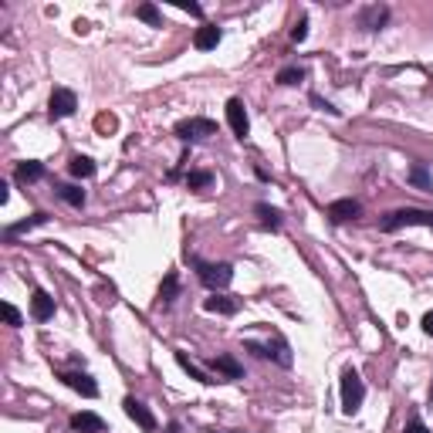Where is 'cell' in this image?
Returning a JSON list of instances; mask_svg holds the SVG:
<instances>
[{
	"label": "cell",
	"mask_w": 433,
	"mask_h": 433,
	"mask_svg": "<svg viewBox=\"0 0 433 433\" xmlns=\"http://www.w3.org/2000/svg\"><path fill=\"white\" fill-rule=\"evenodd\" d=\"M186 261L196 268V278H200L204 288H210V292H224V288H230V281H234V264H227V261L210 264V261H200V257L190 254V251H186Z\"/></svg>",
	"instance_id": "1"
},
{
	"label": "cell",
	"mask_w": 433,
	"mask_h": 433,
	"mask_svg": "<svg viewBox=\"0 0 433 433\" xmlns=\"http://www.w3.org/2000/svg\"><path fill=\"white\" fill-rule=\"evenodd\" d=\"M403 227H433V210H420V206H403V210H393L379 220L382 234H396Z\"/></svg>",
	"instance_id": "2"
},
{
	"label": "cell",
	"mask_w": 433,
	"mask_h": 433,
	"mask_svg": "<svg viewBox=\"0 0 433 433\" xmlns=\"http://www.w3.org/2000/svg\"><path fill=\"white\" fill-rule=\"evenodd\" d=\"M339 393H342V413H345V417L359 413L362 399H366V382H362V376H359L352 366H349V369H342V379H339Z\"/></svg>",
	"instance_id": "3"
},
{
	"label": "cell",
	"mask_w": 433,
	"mask_h": 433,
	"mask_svg": "<svg viewBox=\"0 0 433 433\" xmlns=\"http://www.w3.org/2000/svg\"><path fill=\"white\" fill-rule=\"evenodd\" d=\"M176 139L179 142H200V139H210V136H216V122L214 119H204V115H193V119H183V122H176Z\"/></svg>",
	"instance_id": "4"
},
{
	"label": "cell",
	"mask_w": 433,
	"mask_h": 433,
	"mask_svg": "<svg viewBox=\"0 0 433 433\" xmlns=\"http://www.w3.org/2000/svg\"><path fill=\"white\" fill-rule=\"evenodd\" d=\"M244 349H247V352H254L257 359H274V362H278V366H284V369L292 366V345L284 342V339H278L274 345H271V342H254V339H247V342H244Z\"/></svg>",
	"instance_id": "5"
},
{
	"label": "cell",
	"mask_w": 433,
	"mask_h": 433,
	"mask_svg": "<svg viewBox=\"0 0 433 433\" xmlns=\"http://www.w3.org/2000/svg\"><path fill=\"white\" fill-rule=\"evenodd\" d=\"M78 112V95L71 89H54L51 99H48V119L51 122H61V119H71Z\"/></svg>",
	"instance_id": "6"
},
{
	"label": "cell",
	"mask_w": 433,
	"mask_h": 433,
	"mask_svg": "<svg viewBox=\"0 0 433 433\" xmlns=\"http://www.w3.org/2000/svg\"><path fill=\"white\" fill-rule=\"evenodd\" d=\"M122 409H126V417L136 423L139 430H146V433H156V430H159V420H156V413L146 407L142 399H136V396H126V399H122Z\"/></svg>",
	"instance_id": "7"
},
{
	"label": "cell",
	"mask_w": 433,
	"mask_h": 433,
	"mask_svg": "<svg viewBox=\"0 0 433 433\" xmlns=\"http://www.w3.org/2000/svg\"><path fill=\"white\" fill-rule=\"evenodd\" d=\"M356 24L362 27V31L376 34V31H382V27L389 24V7H386V4H366V7H359Z\"/></svg>",
	"instance_id": "8"
},
{
	"label": "cell",
	"mask_w": 433,
	"mask_h": 433,
	"mask_svg": "<svg viewBox=\"0 0 433 433\" xmlns=\"http://www.w3.org/2000/svg\"><path fill=\"white\" fill-rule=\"evenodd\" d=\"M359 214H362V204H359L356 196H342V200H332V204L325 206V216H329L335 227H339V224H349V220H356Z\"/></svg>",
	"instance_id": "9"
},
{
	"label": "cell",
	"mask_w": 433,
	"mask_h": 433,
	"mask_svg": "<svg viewBox=\"0 0 433 433\" xmlns=\"http://www.w3.org/2000/svg\"><path fill=\"white\" fill-rule=\"evenodd\" d=\"M58 379L64 382V386H68V389H75V393H81L85 396V399H95V396H99V382L91 379L89 372H78V369H58Z\"/></svg>",
	"instance_id": "10"
},
{
	"label": "cell",
	"mask_w": 433,
	"mask_h": 433,
	"mask_svg": "<svg viewBox=\"0 0 433 433\" xmlns=\"http://www.w3.org/2000/svg\"><path fill=\"white\" fill-rule=\"evenodd\" d=\"M227 122L237 139H247L251 136V119H247V109H244L241 99H227Z\"/></svg>",
	"instance_id": "11"
},
{
	"label": "cell",
	"mask_w": 433,
	"mask_h": 433,
	"mask_svg": "<svg viewBox=\"0 0 433 433\" xmlns=\"http://www.w3.org/2000/svg\"><path fill=\"white\" fill-rule=\"evenodd\" d=\"M54 298L44 288H34V294H31V319L34 322H51L54 319Z\"/></svg>",
	"instance_id": "12"
},
{
	"label": "cell",
	"mask_w": 433,
	"mask_h": 433,
	"mask_svg": "<svg viewBox=\"0 0 433 433\" xmlns=\"http://www.w3.org/2000/svg\"><path fill=\"white\" fill-rule=\"evenodd\" d=\"M48 220H51V216H48V214H41V210H38V214L24 216V220H17V224H7V227H4V241H17V237H21V234H27V230L44 227Z\"/></svg>",
	"instance_id": "13"
},
{
	"label": "cell",
	"mask_w": 433,
	"mask_h": 433,
	"mask_svg": "<svg viewBox=\"0 0 433 433\" xmlns=\"http://www.w3.org/2000/svg\"><path fill=\"white\" fill-rule=\"evenodd\" d=\"M206 366H210V369H214L216 376H224L227 382L244 379V366H241V362H237L234 356H216V359H210Z\"/></svg>",
	"instance_id": "14"
},
{
	"label": "cell",
	"mask_w": 433,
	"mask_h": 433,
	"mask_svg": "<svg viewBox=\"0 0 433 433\" xmlns=\"http://www.w3.org/2000/svg\"><path fill=\"white\" fill-rule=\"evenodd\" d=\"M220 38H224L220 27L204 24V27H196V34H193V48H196V51H214L216 44H220Z\"/></svg>",
	"instance_id": "15"
},
{
	"label": "cell",
	"mask_w": 433,
	"mask_h": 433,
	"mask_svg": "<svg viewBox=\"0 0 433 433\" xmlns=\"http://www.w3.org/2000/svg\"><path fill=\"white\" fill-rule=\"evenodd\" d=\"M179 298V274L176 271H169L163 278V284H159V294H156V308H169L173 302Z\"/></svg>",
	"instance_id": "16"
},
{
	"label": "cell",
	"mask_w": 433,
	"mask_h": 433,
	"mask_svg": "<svg viewBox=\"0 0 433 433\" xmlns=\"http://www.w3.org/2000/svg\"><path fill=\"white\" fill-rule=\"evenodd\" d=\"M68 423H71V430L75 433H102L105 430V420L99 417V413H89V409H85V413H75Z\"/></svg>",
	"instance_id": "17"
},
{
	"label": "cell",
	"mask_w": 433,
	"mask_h": 433,
	"mask_svg": "<svg viewBox=\"0 0 433 433\" xmlns=\"http://www.w3.org/2000/svg\"><path fill=\"white\" fill-rule=\"evenodd\" d=\"M204 308L206 312H214V315H237V308H241V302L237 298H227V294H210V298H204Z\"/></svg>",
	"instance_id": "18"
},
{
	"label": "cell",
	"mask_w": 433,
	"mask_h": 433,
	"mask_svg": "<svg viewBox=\"0 0 433 433\" xmlns=\"http://www.w3.org/2000/svg\"><path fill=\"white\" fill-rule=\"evenodd\" d=\"M44 163H38V159H27V163H17V169H14V179L17 183H38V179H44Z\"/></svg>",
	"instance_id": "19"
},
{
	"label": "cell",
	"mask_w": 433,
	"mask_h": 433,
	"mask_svg": "<svg viewBox=\"0 0 433 433\" xmlns=\"http://www.w3.org/2000/svg\"><path fill=\"white\" fill-rule=\"evenodd\" d=\"M54 193H58V200H64V204L75 206V210H81V206H85V190H81V186H75V183H58V186H54Z\"/></svg>",
	"instance_id": "20"
},
{
	"label": "cell",
	"mask_w": 433,
	"mask_h": 433,
	"mask_svg": "<svg viewBox=\"0 0 433 433\" xmlns=\"http://www.w3.org/2000/svg\"><path fill=\"white\" fill-rule=\"evenodd\" d=\"M254 214L261 216V227H268V230H281V224H284V214L271 204H254Z\"/></svg>",
	"instance_id": "21"
},
{
	"label": "cell",
	"mask_w": 433,
	"mask_h": 433,
	"mask_svg": "<svg viewBox=\"0 0 433 433\" xmlns=\"http://www.w3.org/2000/svg\"><path fill=\"white\" fill-rule=\"evenodd\" d=\"M407 179L413 183V186H417V190L433 193V176H430V169H427V163H413V166H409Z\"/></svg>",
	"instance_id": "22"
},
{
	"label": "cell",
	"mask_w": 433,
	"mask_h": 433,
	"mask_svg": "<svg viewBox=\"0 0 433 433\" xmlns=\"http://www.w3.org/2000/svg\"><path fill=\"white\" fill-rule=\"evenodd\" d=\"M95 169H99V166H95L91 156H71V163H68V173H71L75 179H91L95 176Z\"/></svg>",
	"instance_id": "23"
},
{
	"label": "cell",
	"mask_w": 433,
	"mask_h": 433,
	"mask_svg": "<svg viewBox=\"0 0 433 433\" xmlns=\"http://www.w3.org/2000/svg\"><path fill=\"white\" fill-rule=\"evenodd\" d=\"M274 81H278V85H284V89L302 85V81H305V68H298V64H284L278 75H274Z\"/></svg>",
	"instance_id": "24"
},
{
	"label": "cell",
	"mask_w": 433,
	"mask_h": 433,
	"mask_svg": "<svg viewBox=\"0 0 433 433\" xmlns=\"http://www.w3.org/2000/svg\"><path fill=\"white\" fill-rule=\"evenodd\" d=\"M176 362H179V369L186 372V376H190V379L204 382V386H210V382H216V379H210V376H206L204 369H196V366H193V362H190V356H186V352H176Z\"/></svg>",
	"instance_id": "25"
},
{
	"label": "cell",
	"mask_w": 433,
	"mask_h": 433,
	"mask_svg": "<svg viewBox=\"0 0 433 433\" xmlns=\"http://www.w3.org/2000/svg\"><path fill=\"white\" fill-rule=\"evenodd\" d=\"M214 183V173L210 169H190L186 173V190H206Z\"/></svg>",
	"instance_id": "26"
},
{
	"label": "cell",
	"mask_w": 433,
	"mask_h": 433,
	"mask_svg": "<svg viewBox=\"0 0 433 433\" xmlns=\"http://www.w3.org/2000/svg\"><path fill=\"white\" fill-rule=\"evenodd\" d=\"M136 17L146 21V24H153V27L163 24V17H159V7H156V4H139V7H136Z\"/></svg>",
	"instance_id": "27"
},
{
	"label": "cell",
	"mask_w": 433,
	"mask_h": 433,
	"mask_svg": "<svg viewBox=\"0 0 433 433\" xmlns=\"http://www.w3.org/2000/svg\"><path fill=\"white\" fill-rule=\"evenodd\" d=\"M0 312H4V322H7L11 329H21V325H24V315H21V312H17L11 302H4V305H0Z\"/></svg>",
	"instance_id": "28"
},
{
	"label": "cell",
	"mask_w": 433,
	"mask_h": 433,
	"mask_svg": "<svg viewBox=\"0 0 433 433\" xmlns=\"http://www.w3.org/2000/svg\"><path fill=\"white\" fill-rule=\"evenodd\" d=\"M305 38H308V17L302 14V17H298V24L292 27V41H294V44H302Z\"/></svg>",
	"instance_id": "29"
},
{
	"label": "cell",
	"mask_w": 433,
	"mask_h": 433,
	"mask_svg": "<svg viewBox=\"0 0 433 433\" xmlns=\"http://www.w3.org/2000/svg\"><path fill=\"white\" fill-rule=\"evenodd\" d=\"M403 433H430V427H427L420 417H409L407 427H403Z\"/></svg>",
	"instance_id": "30"
},
{
	"label": "cell",
	"mask_w": 433,
	"mask_h": 433,
	"mask_svg": "<svg viewBox=\"0 0 433 433\" xmlns=\"http://www.w3.org/2000/svg\"><path fill=\"white\" fill-rule=\"evenodd\" d=\"M179 11L193 14V17H204V7H200V4H186V0H183V4H179Z\"/></svg>",
	"instance_id": "31"
},
{
	"label": "cell",
	"mask_w": 433,
	"mask_h": 433,
	"mask_svg": "<svg viewBox=\"0 0 433 433\" xmlns=\"http://www.w3.org/2000/svg\"><path fill=\"white\" fill-rule=\"evenodd\" d=\"M312 102H315V105H319V109H322V112H332V115H339V109H332V105H329V102H322V99H319V95H312Z\"/></svg>",
	"instance_id": "32"
},
{
	"label": "cell",
	"mask_w": 433,
	"mask_h": 433,
	"mask_svg": "<svg viewBox=\"0 0 433 433\" xmlns=\"http://www.w3.org/2000/svg\"><path fill=\"white\" fill-rule=\"evenodd\" d=\"M423 332L433 339V312H427V315H423Z\"/></svg>",
	"instance_id": "33"
},
{
	"label": "cell",
	"mask_w": 433,
	"mask_h": 433,
	"mask_svg": "<svg viewBox=\"0 0 433 433\" xmlns=\"http://www.w3.org/2000/svg\"><path fill=\"white\" fill-rule=\"evenodd\" d=\"M166 433H179V423H169V427H166Z\"/></svg>",
	"instance_id": "34"
},
{
	"label": "cell",
	"mask_w": 433,
	"mask_h": 433,
	"mask_svg": "<svg viewBox=\"0 0 433 433\" xmlns=\"http://www.w3.org/2000/svg\"><path fill=\"white\" fill-rule=\"evenodd\" d=\"M206 433H216V430H206Z\"/></svg>",
	"instance_id": "35"
},
{
	"label": "cell",
	"mask_w": 433,
	"mask_h": 433,
	"mask_svg": "<svg viewBox=\"0 0 433 433\" xmlns=\"http://www.w3.org/2000/svg\"><path fill=\"white\" fill-rule=\"evenodd\" d=\"M234 433H244V430H234Z\"/></svg>",
	"instance_id": "36"
}]
</instances>
